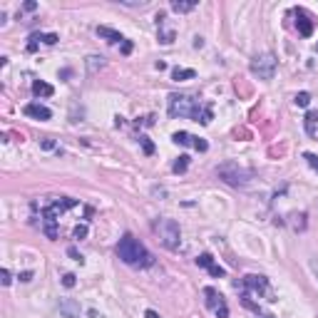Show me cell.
I'll list each match as a JSON object with an SVG mask.
<instances>
[{
	"mask_svg": "<svg viewBox=\"0 0 318 318\" xmlns=\"http://www.w3.org/2000/svg\"><path fill=\"white\" fill-rule=\"evenodd\" d=\"M191 77H196V72L189 70V67H174L172 70V80H177V82H184V80H191Z\"/></svg>",
	"mask_w": 318,
	"mask_h": 318,
	"instance_id": "cell-15",
	"label": "cell"
},
{
	"mask_svg": "<svg viewBox=\"0 0 318 318\" xmlns=\"http://www.w3.org/2000/svg\"><path fill=\"white\" fill-rule=\"evenodd\" d=\"M30 278H32V271H23V273H20V281H25V284H27Z\"/></svg>",
	"mask_w": 318,
	"mask_h": 318,
	"instance_id": "cell-30",
	"label": "cell"
},
{
	"mask_svg": "<svg viewBox=\"0 0 318 318\" xmlns=\"http://www.w3.org/2000/svg\"><path fill=\"white\" fill-rule=\"evenodd\" d=\"M75 284H77V281H75V273H65V276H62V286H65V289H72Z\"/></svg>",
	"mask_w": 318,
	"mask_h": 318,
	"instance_id": "cell-24",
	"label": "cell"
},
{
	"mask_svg": "<svg viewBox=\"0 0 318 318\" xmlns=\"http://www.w3.org/2000/svg\"><path fill=\"white\" fill-rule=\"evenodd\" d=\"M117 256L122 259L127 266H132V268H147V266L154 264V256L147 251V246L142 241H137L132 234H125L122 238H119Z\"/></svg>",
	"mask_w": 318,
	"mask_h": 318,
	"instance_id": "cell-2",
	"label": "cell"
},
{
	"mask_svg": "<svg viewBox=\"0 0 318 318\" xmlns=\"http://www.w3.org/2000/svg\"><path fill=\"white\" fill-rule=\"evenodd\" d=\"M251 72H254L259 80H273V75H276V55H273V53L256 55V57L251 60Z\"/></svg>",
	"mask_w": 318,
	"mask_h": 318,
	"instance_id": "cell-6",
	"label": "cell"
},
{
	"mask_svg": "<svg viewBox=\"0 0 318 318\" xmlns=\"http://www.w3.org/2000/svg\"><path fill=\"white\" fill-rule=\"evenodd\" d=\"M311 268H313V273H316V276H318V261H316V259H313V261H311Z\"/></svg>",
	"mask_w": 318,
	"mask_h": 318,
	"instance_id": "cell-33",
	"label": "cell"
},
{
	"mask_svg": "<svg viewBox=\"0 0 318 318\" xmlns=\"http://www.w3.org/2000/svg\"><path fill=\"white\" fill-rule=\"evenodd\" d=\"M293 102H296L298 107H308V105H311V95H308V92H298Z\"/></svg>",
	"mask_w": 318,
	"mask_h": 318,
	"instance_id": "cell-23",
	"label": "cell"
},
{
	"mask_svg": "<svg viewBox=\"0 0 318 318\" xmlns=\"http://www.w3.org/2000/svg\"><path fill=\"white\" fill-rule=\"evenodd\" d=\"M0 278H3V286H10V281H13V278H10V271H8V268H3V271H0Z\"/></svg>",
	"mask_w": 318,
	"mask_h": 318,
	"instance_id": "cell-27",
	"label": "cell"
},
{
	"mask_svg": "<svg viewBox=\"0 0 318 318\" xmlns=\"http://www.w3.org/2000/svg\"><path fill=\"white\" fill-rule=\"evenodd\" d=\"M53 92H55L53 85L43 82V80H35V82H32V95H37V97H50Z\"/></svg>",
	"mask_w": 318,
	"mask_h": 318,
	"instance_id": "cell-13",
	"label": "cell"
},
{
	"mask_svg": "<svg viewBox=\"0 0 318 318\" xmlns=\"http://www.w3.org/2000/svg\"><path fill=\"white\" fill-rule=\"evenodd\" d=\"M194 8H196V0H189V3H179V0H174V3H172L174 13H191Z\"/></svg>",
	"mask_w": 318,
	"mask_h": 318,
	"instance_id": "cell-16",
	"label": "cell"
},
{
	"mask_svg": "<svg viewBox=\"0 0 318 318\" xmlns=\"http://www.w3.org/2000/svg\"><path fill=\"white\" fill-rule=\"evenodd\" d=\"M87 231H90V229H87V224H77V226L72 229V236H75V238H85V236H87Z\"/></svg>",
	"mask_w": 318,
	"mask_h": 318,
	"instance_id": "cell-22",
	"label": "cell"
},
{
	"mask_svg": "<svg viewBox=\"0 0 318 318\" xmlns=\"http://www.w3.org/2000/svg\"><path fill=\"white\" fill-rule=\"evenodd\" d=\"M216 174H219L229 186H246L249 179H251V172L244 169V167H238L236 162H226V164H221V167L216 169Z\"/></svg>",
	"mask_w": 318,
	"mask_h": 318,
	"instance_id": "cell-5",
	"label": "cell"
},
{
	"mask_svg": "<svg viewBox=\"0 0 318 318\" xmlns=\"http://www.w3.org/2000/svg\"><path fill=\"white\" fill-rule=\"evenodd\" d=\"M122 53L130 55V53H132V43H125V45H122Z\"/></svg>",
	"mask_w": 318,
	"mask_h": 318,
	"instance_id": "cell-31",
	"label": "cell"
},
{
	"mask_svg": "<svg viewBox=\"0 0 318 318\" xmlns=\"http://www.w3.org/2000/svg\"><path fill=\"white\" fill-rule=\"evenodd\" d=\"M139 139H142V147H144V154H152V152H154V144H152V142H149L147 137H139Z\"/></svg>",
	"mask_w": 318,
	"mask_h": 318,
	"instance_id": "cell-26",
	"label": "cell"
},
{
	"mask_svg": "<svg viewBox=\"0 0 318 318\" xmlns=\"http://www.w3.org/2000/svg\"><path fill=\"white\" fill-rule=\"evenodd\" d=\"M172 139H174L177 144L194 147V149H199V152H207V149H209V142H207V139H202V137H194V134H189V132H177Z\"/></svg>",
	"mask_w": 318,
	"mask_h": 318,
	"instance_id": "cell-8",
	"label": "cell"
},
{
	"mask_svg": "<svg viewBox=\"0 0 318 318\" xmlns=\"http://www.w3.org/2000/svg\"><path fill=\"white\" fill-rule=\"evenodd\" d=\"M316 125H318V112H308L306 114V130H308V134H316Z\"/></svg>",
	"mask_w": 318,
	"mask_h": 318,
	"instance_id": "cell-19",
	"label": "cell"
},
{
	"mask_svg": "<svg viewBox=\"0 0 318 318\" xmlns=\"http://www.w3.org/2000/svg\"><path fill=\"white\" fill-rule=\"evenodd\" d=\"M32 37H35V40H43L45 45H55L57 40H60V37H57L55 32H45V35H32Z\"/></svg>",
	"mask_w": 318,
	"mask_h": 318,
	"instance_id": "cell-20",
	"label": "cell"
},
{
	"mask_svg": "<svg viewBox=\"0 0 318 318\" xmlns=\"http://www.w3.org/2000/svg\"><path fill=\"white\" fill-rule=\"evenodd\" d=\"M169 117H189L194 122L209 125L212 122V107L202 105L191 95H169Z\"/></svg>",
	"mask_w": 318,
	"mask_h": 318,
	"instance_id": "cell-1",
	"label": "cell"
},
{
	"mask_svg": "<svg viewBox=\"0 0 318 318\" xmlns=\"http://www.w3.org/2000/svg\"><path fill=\"white\" fill-rule=\"evenodd\" d=\"M97 35H100V37H105V40H109V43H122V40H125V37L119 35L117 30L105 27V25H102V27H97Z\"/></svg>",
	"mask_w": 318,
	"mask_h": 318,
	"instance_id": "cell-14",
	"label": "cell"
},
{
	"mask_svg": "<svg viewBox=\"0 0 318 318\" xmlns=\"http://www.w3.org/2000/svg\"><path fill=\"white\" fill-rule=\"evenodd\" d=\"M75 207V199H55V202H50V207L43 209V231L55 238L57 236V219L62 216L65 209Z\"/></svg>",
	"mask_w": 318,
	"mask_h": 318,
	"instance_id": "cell-4",
	"label": "cell"
},
{
	"mask_svg": "<svg viewBox=\"0 0 318 318\" xmlns=\"http://www.w3.org/2000/svg\"><path fill=\"white\" fill-rule=\"evenodd\" d=\"M40 144H43V149H55V142H53L50 137H45V139L40 142Z\"/></svg>",
	"mask_w": 318,
	"mask_h": 318,
	"instance_id": "cell-28",
	"label": "cell"
},
{
	"mask_svg": "<svg viewBox=\"0 0 318 318\" xmlns=\"http://www.w3.org/2000/svg\"><path fill=\"white\" fill-rule=\"evenodd\" d=\"M60 313H62V318H80V303L77 301H72V298H62L60 301Z\"/></svg>",
	"mask_w": 318,
	"mask_h": 318,
	"instance_id": "cell-11",
	"label": "cell"
},
{
	"mask_svg": "<svg viewBox=\"0 0 318 318\" xmlns=\"http://www.w3.org/2000/svg\"><path fill=\"white\" fill-rule=\"evenodd\" d=\"M35 8H37L35 3H25V5H23V10H35Z\"/></svg>",
	"mask_w": 318,
	"mask_h": 318,
	"instance_id": "cell-32",
	"label": "cell"
},
{
	"mask_svg": "<svg viewBox=\"0 0 318 318\" xmlns=\"http://www.w3.org/2000/svg\"><path fill=\"white\" fill-rule=\"evenodd\" d=\"M296 15H298V32H301L303 37H311V32H313V23H311V18H308L303 10H296Z\"/></svg>",
	"mask_w": 318,
	"mask_h": 318,
	"instance_id": "cell-12",
	"label": "cell"
},
{
	"mask_svg": "<svg viewBox=\"0 0 318 318\" xmlns=\"http://www.w3.org/2000/svg\"><path fill=\"white\" fill-rule=\"evenodd\" d=\"M196 264L202 266V268H212V266H214V259H212V254H202V256L196 259Z\"/></svg>",
	"mask_w": 318,
	"mask_h": 318,
	"instance_id": "cell-21",
	"label": "cell"
},
{
	"mask_svg": "<svg viewBox=\"0 0 318 318\" xmlns=\"http://www.w3.org/2000/svg\"><path fill=\"white\" fill-rule=\"evenodd\" d=\"M256 318H273V316H264V313H261V316H256Z\"/></svg>",
	"mask_w": 318,
	"mask_h": 318,
	"instance_id": "cell-35",
	"label": "cell"
},
{
	"mask_svg": "<svg viewBox=\"0 0 318 318\" xmlns=\"http://www.w3.org/2000/svg\"><path fill=\"white\" fill-rule=\"evenodd\" d=\"M23 112L27 114V117H35V119H43V122H45V119H50L53 117V112L45 107V105H40V102H27L25 107H23Z\"/></svg>",
	"mask_w": 318,
	"mask_h": 318,
	"instance_id": "cell-10",
	"label": "cell"
},
{
	"mask_svg": "<svg viewBox=\"0 0 318 318\" xmlns=\"http://www.w3.org/2000/svg\"><path fill=\"white\" fill-rule=\"evenodd\" d=\"M67 254H70V256H72L75 261H80V264H82V261H85V259H82V254H77L75 249H67Z\"/></svg>",
	"mask_w": 318,
	"mask_h": 318,
	"instance_id": "cell-29",
	"label": "cell"
},
{
	"mask_svg": "<svg viewBox=\"0 0 318 318\" xmlns=\"http://www.w3.org/2000/svg\"><path fill=\"white\" fill-rule=\"evenodd\" d=\"M186 167H189V154H182V157L177 159V162L172 164V169H174L177 174H184V172H186Z\"/></svg>",
	"mask_w": 318,
	"mask_h": 318,
	"instance_id": "cell-17",
	"label": "cell"
},
{
	"mask_svg": "<svg viewBox=\"0 0 318 318\" xmlns=\"http://www.w3.org/2000/svg\"><path fill=\"white\" fill-rule=\"evenodd\" d=\"M204 303L216 313V318H226V316H229V306H226L224 296H221L216 289H212V286L204 289Z\"/></svg>",
	"mask_w": 318,
	"mask_h": 318,
	"instance_id": "cell-7",
	"label": "cell"
},
{
	"mask_svg": "<svg viewBox=\"0 0 318 318\" xmlns=\"http://www.w3.org/2000/svg\"><path fill=\"white\" fill-rule=\"evenodd\" d=\"M144 316H147V318H159V316H157V313H154V311H147V313H144Z\"/></svg>",
	"mask_w": 318,
	"mask_h": 318,
	"instance_id": "cell-34",
	"label": "cell"
},
{
	"mask_svg": "<svg viewBox=\"0 0 318 318\" xmlns=\"http://www.w3.org/2000/svg\"><path fill=\"white\" fill-rule=\"evenodd\" d=\"M244 286H246L249 291L259 293V296H264V293L268 291V281H266V276H256V273H249V276L244 278Z\"/></svg>",
	"mask_w": 318,
	"mask_h": 318,
	"instance_id": "cell-9",
	"label": "cell"
},
{
	"mask_svg": "<svg viewBox=\"0 0 318 318\" xmlns=\"http://www.w3.org/2000/svg\"><path fill=\"white\" fill-rule=\"evenodd\" d=\"M303 159H306V162H308V164H311V167H313V169L318 172V157H316V154L306 152V154H303Z\"/></svg>",
	"mask_w": 318,
	"mask_h": 318,
	"instance_id": "cell-25",
	"label": "cell"
},
{
	"mask_svg": "<svg viewBox=\"0 0 318 318\" xmlns=\"http://www.w3.org/2000/svg\"><path fill=\"white\" fill-rule=\"evenodd\" d=\"M152 229H154V234H157V238L162 241V246H167V249H179V244H182V231H179V224L174 221V219H167V216H162V219H157L154 224H152Z\"/></svg>",
	"mask_w": 318,
	"mask_h": 318,
	"instance_id": "cell-3",
	"label": "cell"
},
{
	"mask_svg": "<svg viewBox=\"0 0 318 318\" xmlns=\"http://www.w3.org/2000/svg\"><path fill=\"white\" fill-rule=\"evenodd\" d=\"M105 67V60L102 57H97V55H90L87 57V70L90 72H97V70H102Z\"/></svg>",
	"mask_w": 318,
	"mask_h": 318,
	"instance_id": "cell-18",
	"label": "cell"
}]
</instances>
